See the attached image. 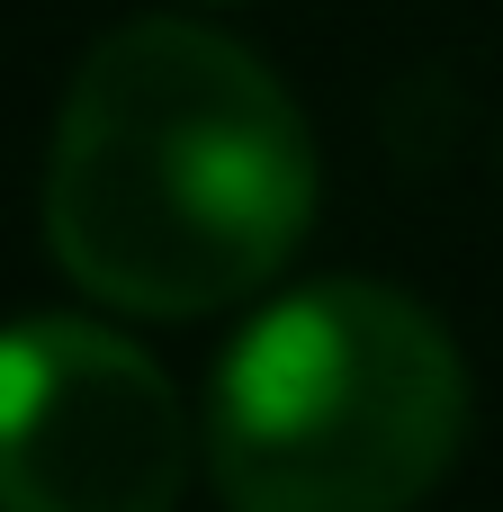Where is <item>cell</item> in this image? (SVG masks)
<instances>
[{"mask_svg": "<svg viewBox=\"0 0 503 512\" xmlns=\"http://www.w3.org/2000/svg\"><path fill=\"white\" fill-rule=\"evenodd\" d=\"M468 441L450 324L387 279H306L216 360L198 459L225 512H414Z\"/></svg>", "mask_w": 503, "mask_h": 512, "instance_id": "cell-2", "label": "cell"}, {"mask_svg": "<svg viewBox=\"0 0 503 512\" xmlns=\"http://www.w3.org/2000/svg\"><path fill=\"white\" fill-rule=\"evenodd\" d=\"M207 9H243V0H207Z\"/></svg>", "mask_w": 503, "mask_h": 512, "instance_id": "cell-4", "label": "cell"}, {"mask_svg": "<svg viewBox=\"0 0 503 512\" xmlns=\"http://www.w3.org/2000/svg\"><path fill=\"white\" fill-rule=\"evenodd\" d=\"M189 414L144 342L90 315L0 324V512H180Z\"/></svg>", "mask_w": 503, "mask_h": 512, "instance_id": "cell-3", "label": "cell"}, {"mask_svg": "<svg viewBox=\"0 0 503 512\" xmlns=\"http://www.w3.org/2000/svg\"><path fill=\"white\" fill-rule=\"evenodd\" d=\"M315 180L306 108L252 45L198 18H126L63 81L45 252L108 315L198 324L288 270Z\"/></svg>", "mask_w": 503, "mask_h": 512, "instance_id": "cell-1", "label": "cell"}]
</instances>
